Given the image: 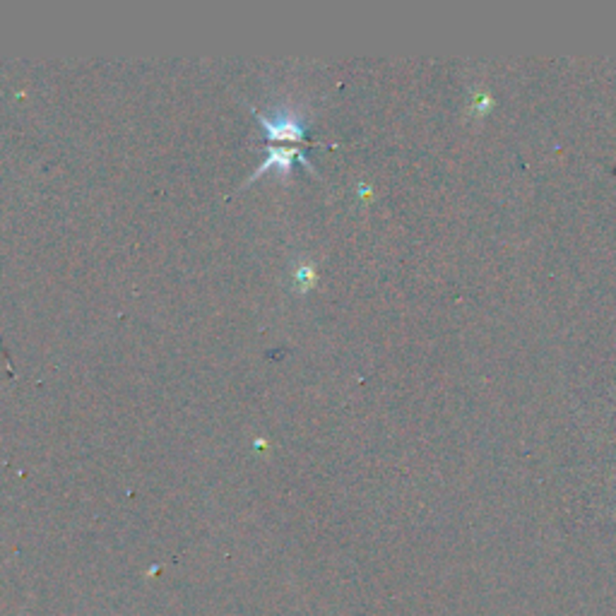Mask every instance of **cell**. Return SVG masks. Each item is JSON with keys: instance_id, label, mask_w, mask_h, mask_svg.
Here are the masks:
<instances>
[{"instance_id": "1", "label": "cell", "mask_w": 616, "mask_h": 616, "mask_svg": "<svg viewBox=\"0 0 616 616\" xmlns=\"http://www.w3.org/2000/svg\"><path fill=\"white\" fill-rule=\"evenodd\" d=\"M260 128L265 130V138L272 142H298L306 138L308 121L306 116L289 106H274L270 111H255Z\"/></svg>"}, {"instance_id": "2", "label": "cell", "mask_w": 616, "mask_h": 616, "mask_svg": "<svg viewBox=\"0 0 616 616\" xmlns=\"http://www.w3.org/2000/svg\"><path fill=\"white\" fill-rule=\"evenodd\" d=\"M294 162H301L303 167L308 169V172H315L313 164L308 162V157L303 155L301 150L296 147V145H291V147H286V145H270V147L265 150V159L258 164V169L251 174V179H248L246 183H253L255 179H260V176H265L270 169H277L282 176H289L291 169H294Z\"/></svg>"}, {"instance_id": "3", "label": "cell", "mask_w": 616, "mask_h": 616, "mask_svg": "<svg viewBox=\"0 0 616 616\" xmlns=\"http://www.w3.org/2000/svg\"><path fill=\"white\" fill-rule=\"evenodd\" d=\"M315 282V270L310 267L308 263H298V267L294 270V286L296 291H308L310 286Z\"/></svg>"}]
</instances>
